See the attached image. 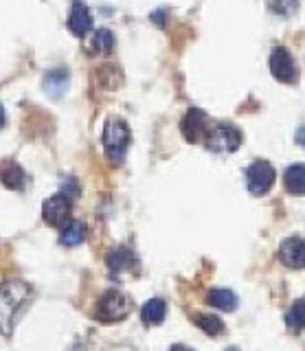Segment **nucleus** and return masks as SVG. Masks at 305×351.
I'll list each match as a JSON object with an SVG mask.
<instances>
[{"instance_id": "f257e3e1", "label": "nucleus", "mask_w": 305, "mask_h": 351, "mask_svg": "<svg viewBox=\"0 0 305 351\" xmlns=\"http://www.w3.org/2000/svg\"><path fill=\"white\" fill-rule=\"evenodd\" d=\"M31 285L20 279H9L0 283V334L12 336L18 316L25 312L31 301Z\"/></svg>"}, {"instance_id": "f03ea898", "label": "nucleus", "mask_w": 305, "mask_h": 351, "mask_svg": "<svg viewBox=\"0 0 305 351\" xmlns=\"http://www.w3.org/2000/svg\"><path fill=\"white\" fill-rule=\"evenodd\" d=\"M130 128L123 119L112 117L108 119V123L103 128V147L108 158L112 162H121L125 158V152L130 147Z\"/></svg>"}, {"instance_id": "7ed1b4c3", "label": "nucleus", "mask_w": 305, "mask_h": 351, "mask_svg": "<svg viewBox=\"0 0 305 351\" xmlns=\"http://www.w3.org/2000/svg\"><path fill=\"white\" fill-rule=\"evenodd\" d=\"M130 312H132V301L119 290H108L95 307V316L103 323L123 321Z\"/></svg>"}, {"instance_id": "20e7f679", "label": "nucleus", "mask_w": 305, "mask_h": 351, "mask_svg": "<svg viewBox=\"0 0 305 351\" xmlns=\"http://www.w3.org/2000/svg\"><path fill=\"white\" fill-rule=\"evenodd\" d=\"M204 143H206V147L215 154H231L242 145V134H239L237 128L228 123H220L206 132Z\"/></svg>"}, {"instance_id": "39448f33", "label": "nucleus", "mask_w": 305, "mask_h": 351, "mask_svg": "<svg viewBox=\"0 0 305 351\" xmlns=\"http://www.w3.org/2000/svg\"><path fill=\"white\" fill-rule=\"evenodd\" d=\"M71 208H73L71 197L66 193H58L42 204V217H45L47 224L62 228L64 224L71 222Z\"/></svg>"}, {"instance_id": "423d86ee", "label": "nucleus", "mask_w": 305, "mask_h": 351, "mask_svg": "<svg viewBox=\"0 0 305 351\" xmlns=\"http://www.w3.org/2000/svg\"><path fill=\"white\" fill-rule=\"evenodd\" d=\"M246 182H248V191L253 195H264L272 186V182H275V169L266 160H255L246 169Z\"/></svg>"}, {"instance_id": "0eeeda50", "label": "nucleus", "mask_w": 305, "mask_h": 351, "mask_svg": "<svg viewBox=\"0 0 305 351\" xmlns=\"http://www.w3.org/2000/svg\"><path fill=\"white\" fill-rule=\"evenodd\" d=\"M180 130L189 143H200V141H204L206 132H209V117H206L202 110L191 108V110H187V114L182 117Z\"/></svg>"}, {"instance_id": "6e6552de", "label": "nucleus", "mask_w": 305, "mask_h": 351, "mask_svg": "<svg viewBox=\"0 0 305 351\" xmlns=\"http://www.w3.org/2000/svg\"><path fill=\"white\" fill-rule=\"evenodd\" d=\"M270 73L279 82H294L297 80V66H294L292 55L286 49H275L270 55Z\"/></svg>"}, {"instance_id": "1a4fd4ad", "label": "nucleus", "mask_w": 305, "mask_h": 351, "mask_svg": "<svg viewBox=\"0 0 305 351\" xmlns=\"http://www.w3.org/2000/svg\"><path fill=\"white\" fill-rule=\"evenodd\" d=\"M69 29L77 38H84L86 33H90V29H93V14H90V9L82 3V0H75V3L71 5Z\"/></svg>"}, {"instance_id": "9d476101", "label": "nucleus", "mask_w": 305, "mask_h": 351, "mask_svg": "<svg viewBox=\"0 0 305 351\" xmlns=\"http://www.w3.org/2000/svg\"><path fill=\"white\" fill-rule=\"evenodd\" d=\"M279 259L288 268H305V239L290 237L279 248Z\"/></svg>"}, {"instance_id": "9b49d317", "label": "nucleus", "mask_w": 305, "mask_h": 351, "mask_svg": "<svg viewBox=\"0 0 305 351\" xmlns=\"http://www.w3.org/2000/svg\"><path fill=\"white\" fill-rule=\"evenodd\" d=\"M0 182L12 191H23L27 186V173L16 160L0 162Z\"/></svg>"}, {"instance_id": "f8f14e48", "label": "nucleus", "mask_w": 305, "mask_h": 351, "mask_svg": "<svg viewBox=\"0 0 305 351\" xmlns=\"http://www.w3.org/2000/svg\"><path fill=\"white\" fill-rule=\"evenodd\" d=\"M114 49V36L110 29H97L90 40L86 42V53L90 55H108Z\"/></svg>"}, {"instance_id": "ddd939ff", "label": "nucleus", "mask_w": 305, "mask_h": 351, "mask_svg": "<svg viewBox=\"0 0 305 351\" xmlns=\"http://www.w3.org/2000/svg\"><path fill=\"white\" fill-rule=\"evenodd\" d=\"M134 266H136V257H134V252L127 248H114L110 255H108V268H110L112 274H121Z\"/></svg>"}, {"instance_id": "4468645a", "label": "nucleus", "mask_w": 305, "mask_h": 351, "mask_svg": "<svg viewBox=\"0 0 305 351\" xmlns=\"http://www.w3.org/2000/svg\"><path fill=\"white\" fill-rule=\"evenodd\" d=\"M283 184L292 195H303L305 193V165L297 162L292 167L286 169V176H283Z\"/></svg>"}, {"instance_id": "2eb2a0df", "label": "nucleus", "mask_w": 305, "mask_h": 351, "mask_svg": "<svg viewBox=\"0 0 305 351\" xmlns=\"http://www.w3.org/2000/svg\"><path fill=\"white\" fill-rule=\"evenodd\" d=\"M167 316V303L162 299H149L143 310H141V318L145 325H160Z\"/></svg>"}, {"instance_id": "dca6fc26", "label": "nucleus", "mask_w": 305, "mask_h": 351, "mask_svg": "<svg viewBox=\"0 0 305 351\" xmlns=\"http://www.w3.org/2000/svg\"><path fill=\"white\" fill-rule=\"evenodd\" d=\"M66 88H69V73L64 69H56L45 77V90L49 97H62L66 93Z\"/></svg>"}, {"instance_id": "f3484780", "label": "nucleus", "mask_w": 305, "mask_h": 351, "mask_svg": "<svg viewBox=\"0 0 305 351\" xmlns=\"http://www.w3.org/2000/svg\"><path fill=\"white\" fill-rule=\"evenodd\" d=\"M206 303L211 307H217V310H222V312H233L237 307V296L231 290L220 288V290H211L206 294Z\"/></svg>"}, {"instance_id": "a211bd4d", "label": "nucleus", "mask_w": 305, "mask_h": 351, "mask_svg": "<svg viewBox=\"0 0 305 351\" xmlns=\"http://www.w3.org/2000/svg\"><path fill=\"white\" fill-rule=\"evenodd\" d=\"M84 239H86V226L82 222L71 219L69 224L62 226V235H60L62 246H80Z\"/></svg>"}, {"instance_id": "6ab92c4d", "label": "nucleus", "mask_w": 305, "mask_h": 351, "mask_svg": "<svg viewBox=\"0 0 305 351\" xmlns=\"http://www.w3.org/2000/svg\"><path fill=\"white\" fill-rule=\"evenodd\" d=\"M191 321L198 325L204 334L209 336H220L224 332V321L220 316H213V314H193Z\"/></svg>"}, {"instance_id": "aec40b11", "label": "nucleus", "mask_w": 305, "mask_h": 351, "mask_svg": "<svg viewBox=\"0 0 305 351\" xmlns=\"http://www.w3.org/2000/svg\"><path fill=\"white\" fill-rule=\"evenodd\" d=\"M286 325L292 329V332H301V329H305V301H297L290 307L286 314Z\"/></svg>"}, {"instance_id": "412c9836", "label": "nucleus", "mask_w": 305, "mask_h": 351, "mask_svg": "<svg viewBox=\"0 0 305 351\" xmlns=\"http://www.w3.org/2000/svg\"><path fill=\"white\" fill-rule=\"evenodd\" d=\"M297 143L301 147H305V128H299V132H297Z\"/></svg>"}, {"instance_id": "4be33fe9", "label": "nucleus", "mask_w": 305, "mask_h": 351, "mask_svg": "<svg viewBox=\"0 0 305 351\" xmlns=\"http://www.w3.org/2000/svg\"><path fill=\"white\" fill-rule=\"evenodd\" d=\"M169 351H193V349H189V347H184V345H173Z\"/></svg>"}, {"instance_id": "5701e85b", "label": "nucleus", "mask_w": 305, "mask_h": 351, "mask_svg": "<svg viewBox=\"0 0 305 351\" xmlns=\"http://www.w3.org/2000/svg\"><path fill=\"white\" fill-rule=\"evenodd\" d=\"M5 125V110H3V106H0V128Z\"/></svg>"}, {"instance_id": "b1692460", "label": "nucleus", "mask_w": 305, "mask_h": 351, "mask_svg": "<svg viewBox=\"0 0 305 351\" xmlns=\"http://www.w3.org/2000/svg\"><path fill=\"white\" fill-rule=\"evenodd\" d=\"M224 351H242V349H237V347H228V349H224Z\"/></svg>"}]
</instances>
